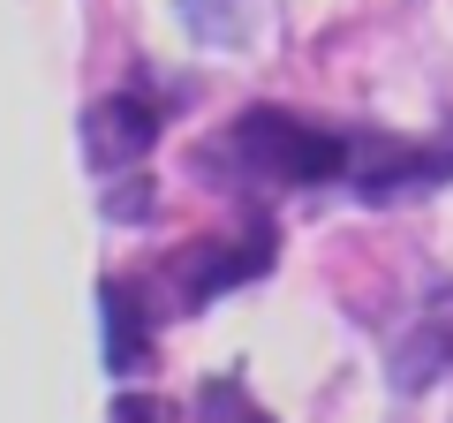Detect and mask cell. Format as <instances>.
Here are the masks:
<instances>
[{"label":"cell","instance_id":"1","mask_svg":"<svg viewBox=\"0 0 453 423\" xmlns=\"http://www.w3.org/2000/svg\"><path fill=\"white\" fill-rule=\"evenodd\" d=\"M219 166H242V181H273V189H303V181H333L348 166V144L318 121L288 114V106H250L234 129L211 144Z\"/></svg>","mask_w":453,"mask_h":423},{"label":"cell","instance_id":"2","mask_svg":"<svg viewBox=\"0 0 453 423\" xmlns=\"http://www.w3.org/2000/svg\"><path fill=\"white\" fill-rule=\"evenodd\" d=\"M273 265V227H234L226 242H196V250H174V265L166 273L181 280L174 288V303L181 310H196V303H211V295H226V288H242L250 273H265Z\"/></svg>","mask_w":453,"mask_h":423},{"label":"cell","instance_id":"3","mask_svg":"<svg viewBox=\"0 0 453 423\" xmlns=\"http://www.w3.org/2000/svg\"><path fill=\"white\" fill-rule=\"evenodd\" d=\"M151 136H159V106H151V98H98L91 121H83V144H91L98 174L136 166L151 151Z\"/></svg>","mask_w":453,"mask_h":423},{"label":"cell","instance_id":"4","mask_svg":"<svg viewBox=\"0 0 453 423\" xmlns=\"http://www.w3.org/2000/svg\"><path fill=\"white\" fill-rule=\"evenodd\" d=\"M98 303H106V363H113V371H136V363L151 356V310H144V295H136L129 280H106Z\"/></svg>","mask_w":453,"mask_h":423},{"label":"cell","instance_id":"5","mask_svg":"<svg viewBox=\"0 0 453 423\" xmlns=\"http://www.w3.org/2000/svg\"><path fill=\"white\" fill-rule=\"evenodd\" d=\"M423 181H453V136L431 151H408V159L378 166V174H363V196H401V189H423Z\"/></svg>","mask_w":453,"mask_h":423},{"label":"cell","instance_id":"6","mask_svg":"<svg viewBox=\"0 0 453 423\" xmlns=\"http://www.w3.org/2000/svg\"><path fill=\"white\" fill-rule=\"evenodd\" d=\"M196 423H273V416L250 408L234 378H219V386H204V401H196Z\"/></svg>","mask_w":453,"mask_h":423},{"label":"cell","instance_id":"7","mask_svg":"<svg viewBox=\"0 0 453 423\" xmlns=\"http://www.w3.org/2000/svg\"><path fill=\"white\" fill-rule=\"evenodd\" d=\"M113 423H166V401H113Z\"/></svg>","mask_w":453,"mask_h":423}]
</instances>
